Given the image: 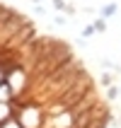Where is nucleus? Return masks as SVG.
I'll use <instances>...</instances> for the list:
<instances>
[{
	"instance_id": "1",
	"label": "nucleus",
	"mask_w": 121,
	"mask_h": 128,
	"mask_svg": "<svg viewBox=\"0 0 121 128\" xmlns=\"http://www.w3.org/2000/svg\"><path fill=\"white\" fill-rule=\"evenodd\" d=\"M10 99H15V92H12V87H10V82H0V102L7 104Z\"/></svg>"
},
{
	"instance_id": "2",
	"label": "nucleus",
	"mask_w": 121,
	"mask_h": 128,
	"mask_svg": "<svg viewBox=\"0 0 121 128\" xmlns=\"http://www.w3.org/2000/svg\"><path fill=\"white\" fill-rule=\"evenodd\" d=\"M10 118H15L12 109H10V104H3V102H0V123L10 121Z\"/></svg>"
},
{
	"instance_id": "3",
	"label": "nucleus",
	"mask_w": 121,
	"mask_h": 128,
	"mask_svg": "<svg viewBox=\"0 0 121 128\" xmlns=\"http://www.w3.org/2000/svg\"><path fill=\"white\" fill-rule=\"evenodd\" d=\"M111 14H116V5H114V2L102 7V17H111Z\"/></svg>"
},
{
	"instance_id": "4",
	"label": "nucleus",
	"mask_w": 121,
	"mask_h": 128,
	"mask_svg": "<svg viewBox=\"0 0 121 128\" xmlns=\"http://www.w3.org/2000/svg\"><path fill=\"white\" fill-rule=\"evenodd\" d=\"M119 97V87H107V99L111 102V99H116Z\"/></svg>"
},
{
	"instance_id": "5",
	"label": "nucleus",
	"mask_w": 121,
	"mask_h": 128,
	"mask_svg": "<svg viewBox=\"0 0 121 128\" xmlns=\"http://www.w3.org/2000/svg\"><path fill=\"white\" fill-rule=\"evenodd\" d=\"M92 27H94V32H104V29H107V22H104V20H97Z\"/></svg>"
},
{
	"instance_id": "6",
	"label": "nucleus",
	"mask_w": 121,
	"mask_h": 128,
	"mask_svg": "<svg viewBox=\"0 0 121 128\" xmlns=\"http://www.w3.org/2000/svg\"><path fill=\"white\" fill-rule=\"evenodd\" d=\"M53 7H56L58 12H65V7H68V2H63V0H53Z\"/></svg>"
},
{
	"instance_id": "7",
	"label": "nucleus",
	"mask_w": 121,
	"mask_h": 128,
	"mask_svg": "<svg viewBox=\"0 0 121 128\" xmlns=\"http://www.w3.org/2000/svg\"><path fill=\"white\" fill-rule=\"evenodd\" d=\"M102 85H104V87H111V75H102Z\"/></svg>"
},
{
	"instance_id": "8",
	"label": "nucleus",
	"mask_w": 121,
	"mask_h": 128,
	"mask_svg": "<svg viewBox=\"0 0 121 128\" xmlns=\"http://www.w3.org/2000/svg\"><path fill=\"white\" fill-rule=\"evenodd\" d=\"M92 34H94V27H85V29H82V36H85V39L92 36Z\"/></svg>"
},
{
	"instance_id": "9",
	"label": "nucleus",
	"mask_w": 121,
	"mask_h": 128,
	"mask_svg": "<svg viewBox=\"0 0 121 128\" xmlns=\"http://www.w3.org/2000/svg\"><path fill=\"white\" fill-rule=\"evenodd\" d=\"M53 24H56V27H65V17H56Z\"/></svg>"
},
{
	"instance_id": "10",
	"label": "nucleus",
	"mask_w": 121,
	"mask_h": 128,
	"mask_svg": "<svg viewBox=\"0 0 121 128\" xmlns=\"http://www.w3.org/2000/svg\"><path fill=\"white\" fill-rule=\"evenodd\" d=\"M29 2H34V5H39V2H41V0H29Z\"/></svg>"
},
{
	"instance_id": "11",
	"label": "nucleus",
	"mask_w": 121,
	"mask_h": 128,
	"mask_svg": "<svg viewBox=\"0 0 121 128\" xmlns=\"http://www.w3.org/2000/svg\"><path fill=\"white\" fill-rule=\"evenodd\" d=\"M119 126H121V116H119Z\"/></svg>"
},
{
	"instance_id": "12",
	"label": "nucleus",
	"mask_w": 121,
	"mask_h": 128,
	"mask_svg": "<svg viewBox=\"0 0 121 128\" xmlns=\"http://www.w3.org/2000/svg\"><path fill=\"white\" fill-rule=\"evenodd\" d=\"M119 94H121V87H119Z\"/></svg>"
}]
</instances>
